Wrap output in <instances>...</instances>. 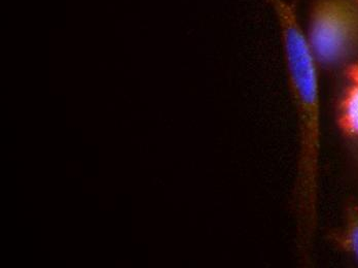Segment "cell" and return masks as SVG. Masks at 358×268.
Masks as SVG:
<instances>
[{"label":"cell","mask_w":358,"mask_h":268,"mask_svg":"<svg viewBox=\"0 0 358 268\" xmlns=\"http://www.w3.org/2000/svg\"><path fill=\"white\" fill-rule=\"evenodd\" d=\"M346 82L337 108V123L343 134L358 141V61L349 63Z\"/></svg>","instance_id":"cell-3"},{"label":"cell","mask_w":358,"mask_h":268,"mask_svg":"<svg viewBox=\"0 0 358 268\" xmlns=\"http://www.w3.org/2000/svg\"><path fill=\"white\" fill-rule=\"evenodd\" d=\"M308 41L320 66L349 64L358 53V8L355 0H315Z\"/></svg>","instance_id":"cell-2"},{"label":"cell","mask_w":358,"mask_h":268,"mask_svg":"<svg viewBox=\"0 0 358 268\" xmlns=\"http://www.w3.org/2000/svg\"><path fill=\"white\" fill-rule=\"evenodd\" d=\"M268 1L279 22L288 80L300 122L301 197L310 217H314L320 155V64L294 6L287 0Z\"/></svg>","instance_id":"cell-1"},{"label":"cell","mask_w":358,"mask_h":268,"mask_svg":"<svg viewBox=\"0 0 358 268\" xmlns=\"http://www.w3.org/2000/svg\"><path fill=\"white\" fill-rule=\"evenodd\" d=\"M355 3H357V8H358V0H355Z\"/></svg>","instance_id":"cell-5"},{"label":"cell","mask_w":358,"mask_h":268,"mask_svg":"<svg viewBox=\"0 0 358 268\" xmlns=\"http://www.w3.org/2000/svg\"><path fill=\"white\" fill-rule=\"evenodd\" d=\"M345 241H346L347 247L358 259V215L355 216L349 223Z\"/></svg>","instance_id":"cell-4"}]
</instances>
